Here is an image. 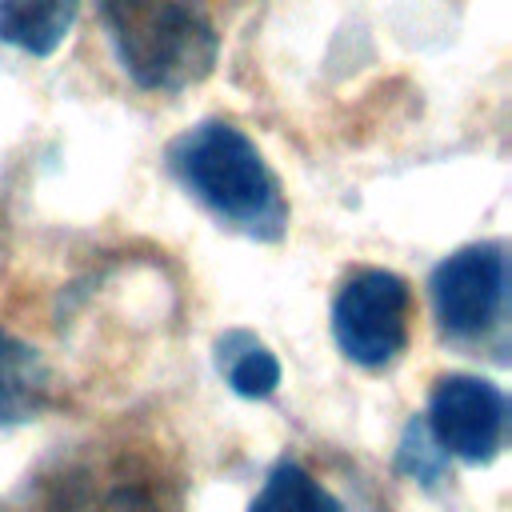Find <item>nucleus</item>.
<instances>
[{
    "mask_svg": "<svg viewBox=\"0 0 512 512\" xmlns=\"http://www.w3.org/2000/svg\"><path fill=\"white\" fill-rule=\"evenodd\" d=\"M432 308L448 336L472 340L504 320L508 260L504 244H468L432 268Z\"/></svg>",
    "mask_w": 512,
    "mask_h": 512,
    "instance_id": "nucleus-4",
    "label": "nucleus"
},
{
    "mask_svg": "<svg viewBox=\"0 0 512 512\" xmlns=\"http://www.w3.org/2000/svg\"><path fill=\"white\" fill-rule=\"evenodd\" d=\"M252 512H344L340 500L300 464H276L252 500Z\"/></svg>",
    "mask_w": 512,
    "mask_h": 512,
    "instance_id": "nucleus-9",
    "label": "nucleus"
},
{
    "mask_svg": "<svg viewBox=\"0 0 512 512\" xmlns=\"http://www.w3.org/2000/svg\"><path fill=\"white\" fill-rule=\"evenodd\" d=\"M72 512H160L152 500H144L140 492H108V496H100V500H92V504H80V508H72Z\"/></svg>",
    "mask_w": 512,
    "mask_h": 512,
    "instance_id": "nucleus-11",
    "label": "nucleus"
},
{
    "mask_svg": "<svg viewBox=\"0 0 512 512\" xmlns=\"http://www.w3.org/2000/svg\"><path fill=\"white\" fill-rule=\"evenodd\" d=\"M400 468H404L408 476L424 480V484H432V480L440 476L444 452H440V444L432 440V432H428L424 420H412V424L404 428V440H400Z\"/></svg>",
    "mask_w": 512,
    "mask_h": 512,
    "instance_id": "nucleus-10",
    "label": "nucleus"
},
{
    "mask_svg": "<svg viewBox=\"0 0 512 512\" xmlns=\"http://www.w3.org/2000/svg\"><path fill=\"white\" fill-rule=\"evenodd\" d=\"M176 180L228 228L252 240H280L288 228L284 192L260 148L232 124L208 120L168 144Z\"/></svg>",
    "mask_w": 512,
    "mask_h": 512,
    "instance_id": "nucleus-1",
    "label": "nucleus"
},
{
    "mask_svg": "<svg viewBox=\"0 0 512 512\" xmlns=\"http://www.w3.org/2000/svg\"><path fill=\"white\" fill-rule=\"evenodd\" d=\"M120 68L152 92H180L216 64V32L196 0H100Z\"/></svg>",
    "mask_w": 512,
    "mask_h": 512,
    "instance_id": "nucleus-2",
    "label": "nucleus"
},
{
    "mask_svg": "<svg viewBox=\"0 0 512 512\" xmlns=\"http://www.w3.org/2000/svg\"><path fill=\"white\" fill-rule=\"evenodd\" d=\"M504 420L508 404L504 392L468 372L440 376L428 396V432L440 444L444 456H460L468 464H488L504 444Z\"/></svg>",
    "mask_w": 512,
    "mask_h": 512,
    "instance_id": "nucleus-5",
    "label": "nucleus"
},
{
    "mask_svg": "<svg viewBox=\"0 0 512 512\" xmlns=\"http://www.w3.org/2000/svg\"><path fill=\"white\" fill-rule=\"evenodd\" d=\"M216 368L244 400H264L280 384V360L248 332H228L216 344Z\"/></svg>",
    "mask_w": 512,
    "mask_h": 512,
    "instance_id": "nucleus-8",
    "label": "nucleus"
},
{
    "mask_svg": "<svg viewBox=\"0 0 512 512\" xmlns=\"http://www.w3.org/2000/svg\"><path fill=\"white\" fill-rule=\"evenodd\" d=\"M80 0H0V40L28 52L52 56L72 32Z\"/></svg>",
    "mask_w": 512,
    "mask_h": 512,
    "instance_id": "nucleus-6",
    "label": "nucleus"
},
{
    "mask_svg": "<svg viewBox=\"0 0 512 512\" xmlns=\"http://www.w3.org/2000/svg\"><path fill=\"white\" fill-rule=\"evenodd\" d=\"M48 372L36 356V348L20 344L0 328V424L32 420L44 404Z\"/></svg>",
    "mask_w": 512,
    "mask_h": 512,
    "instance_id": "nucleus-7",
    "label": "nucleus"
},
{
    "mask_svg": "<svg viewBox=\"0 0 512 512\" xmlns=\"http://www.w3.org/2000/svg\"><path fill=\"white\" fill-rule=\"evenodd\" d=\"M412 288L388 268H364L344 280L332 304V336L340 352L364 368L392 364L408 344Z\"/></svg>",
    "mask_w": 512,
    "mask_h": 512,
    "instance_id": "nucleus-3",
    "label": "nucleus"
}]
</instances>
